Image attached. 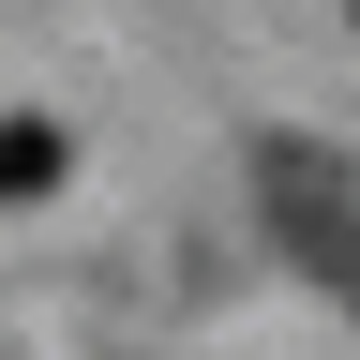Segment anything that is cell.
<instances>
[{
    "label": "cell",
    "instance_id": "1",
    "mask_svg": "<svg viewBox=\"0 0 360 360\" xmlns=\"http://www.w3.org/2000/svg\"><path fill=\"white\" fill-rule=\"evenodd\" d=\"M255 195H270V225H285V255L315 270V285L360 300V210H345V180L315 165L300 135H270V150H255Z\"/></svg>",
    "mask_w": 360,
    "mask_h": 360
},
{
    "label": "cell",
    "instance_id": "2",
    "mask_svg": "<svg viewBox=\"0 0 360 360\" xmlns=\"http://www.w3.org/2000/svg\"><path fill=\"white\" fill-rule=\"evenodd\" d=\"M60 180V120H0V210Z\"/></svg>",
    "mask_w": 360,
    "mask_h": 360
}]
</instances>
